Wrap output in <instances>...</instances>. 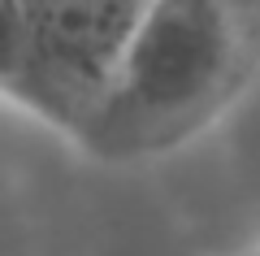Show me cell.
Here are the masks:
<instances>
[{"instance_id":"cell-1","label":"cell","mask_w":260,"mask_h":256,"mask_svg":"<svg viewBox=\"0 0 260 256\" xmlns=\"http://www.w3.org/2000/svg\"><path fill=\"white\" fill-rule=\"evenodd\" d=\"M26 61L18 100L61 126L95 130L152 0H22Z\"/></svg>"},{"instance_id":"cell-2","label":"cell","mask_w":260,"mask_h":256,"mask_svg":"<svg viewBox=\"0 0 260 256\" xmlns=\"http://www.w3.org/2000/svg\"><path fill=\"white\" fill-rule=\"evenodd\" d=\"M234 13L225 0H152L121 78L95 126L152 130L204 109L234 65Z\"/></svg>"},{"instance_id":"cell-3","label":"cell","mask_w":260,"mask_h":256,"mask_svg":"<svg viewBox=\"0 0 260 256\" xmlns=\"http://www.w3.org/2000/svg\"><path fill=\"white\" fill-rule=\"evenodd\" d=\"M22 61H26V5L0 0V92L18 96Z\"/></svg>"}]
</instances>
